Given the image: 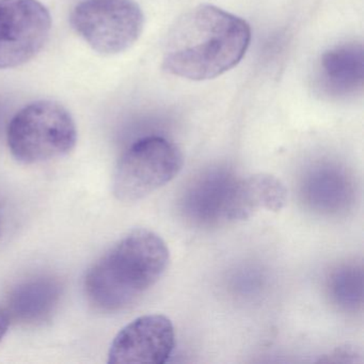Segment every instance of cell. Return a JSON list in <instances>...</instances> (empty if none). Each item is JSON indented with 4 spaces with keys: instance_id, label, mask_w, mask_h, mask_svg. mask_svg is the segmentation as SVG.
I'll return each mask as SVG.
<instances>
[{
    "instance_id": "13",
    "label": "cell",
    "mask_w": 364,
    "mask_h": 364,
    "mask_svg": "<svg viewBox=\"0 0 364 364\" xmlns=\"http://www.w3.org/2000/svg\"><path fill=\"white\" fill-rule=\"evenodd\" d=\"M329 291L338 306L357 311L363 302V272L361 266L346 264L336 268L329 279Z\"/></svg>"
},
{
    "instance_id": "10",
    "label": "cell",
    "mask_w": 364,
    "mask_h": 364,
    "mask_svg": "<svg viewBox=\"0 0 364 364\" xmlns=\"http://www.w3.org/2000/svg\"><path fill=\"white\" fill-rule=\"evenodd\" d=\"M60 296L61 285L56 279H31L12 291L9 298L10 314L22 323H43L56 310Z\"/></svg>"
},
{
    "instance_id": "2",
    "label": "cell",
    "mask_w": 364,
    "mask_h": 364,
    "mask_svg": "<svg viewBox=\"0 0 364 364\" xmlns=\"http://www.w3.org/2000/svg\"><path fill=\"white\" fill-rule=\"evenodd\" d=\"M169 261V249L161 236L150 230H133L89 268L84 284L87 299L100 312L127 310L161 280Z\"/></svg>"
},
{
    "instance_id": "3",
    "label": "cell",
    "mask_w": 364,
    "mask_h": 364,
    "mask_svg": "<svg viewBox=\"0 0 364 364\" xmlns=\"http://www.w3.org/2000/svg\"><path fill=\"white\" fill-rule=\"evenodd\" d=\"M7 140L16 161L33 165L69 154L77 142V129L63 105L39 101L25 106L12 118Z\"/></svg>"
},
{
    "instance_id": "12",
    "label": "cell",
    "mask_w": 364,
    "mask_h": 364,
    "mask_svg": "<svg viewBox=\"0 0 364 364\" xmlns=\"http://www.w3.org/2000/svg\"><path fill=\"white\" fill-rule=\"evenodd\" d=\"M350 196L348 178L336 167H319L304 184V198L318 212H338L346 208Z\"/></svg>"
},
{
    "instance_id": "1",
    "label": "cell",
    "mask_w": 364,
    "mask_h": 364,
    "mask_svg": "<svg viewBox=\"0 0 364 364\" xmlns=\"http://www.w3.org/2000/svg\"><path fill=\"white\" fill-rule=\"evenodd\" d=\"M250 41V26L244 20L215 6H199L168 33L164 69L186 80H212L235 67Z\"/></svg>"
},
{
    "instance_id": "6",
    "label": "cell",
    "mask_w": 364,
    "mask_h": 364,
    "mask_svg": "<svg viewBox=\"0 0 364 364\" xmlns=\"http://www.w3.org/2000/svg\"><path fill=\"white\" fill-rule=\"evenodd\" d=\"M50 12L38 0H0V70L24 65L50 35Z\"/></svg>"
},
{
    "instance_id": "7",
    "label": "cell",
    "mask_w": 364,
    "mask_h": 364,
    "mask_svg": "<svg viewBox=\"0 0 364 364\" xmlns=\"http://www.w3.org/2000/svg\"><path fill=\"white\" fill-rule=\"evenodd\" d=\"M174 346L172 321L165 315H144L117 334L108 351V363H166Z\"/></svg>"
},
{
    "instance_id": "11",
    "label": "cell",
    "mask_w": 364,
    "mask_h": 364,
    "mask_svg": "<svg viewBox=\"0 0 364 364\" xmlns=\"http://www.w3.org/2000/svg\"><path fill=\"white\" fill-rule=\"evenodd\" d=\"M321 85L334 95H346L362 86L363 52L360 46H343L323 55L321 63Z\"/></svg>"
},
{
    "instance_id": "4",
    "label": "cell",
    "mask_w": 364,
    "mask_h": 364,
    "mask_svg": "<svg viewBox=\"0 0 364 364\" xmlns=\"http://www.w3.org/2000/svg\"><path fill=\"white\" fill-rule=\"evenodd\" d=\"M183 165L182 152L173 142L159 136L142 138L119 161L112 193L119 201H139L171 182Z\"/></svg>"
},
{
    "instance_id": "9",
    "label": "cell",
    "mask_w": 364,
    "mask_h": 364,
    "mask_svg": "<svg viewBox=\"0 0 364 364\" xmlns=\"http://www.w3.org/2000/svg\"><path fill=\"white\" fill-rule=\"evenodd\" d=\"M234 180L223 170H214L198 178L185 195V214L202 225L223 221V208Z\"/></svg>"
},
{
    "instance_id": "8",
    "label": "cell",
    "mask_w": 364,
    "mask_h": 364,
    "mask_svg": "<svg viewBox=\"0 0 364 364\" xmlns=\"http://www.w3.org/2000/svg\"><path fill=\"white\" fill-rule=\"evenodd\" d=\"M287 202V189L274 176L257 173L234 180L223 208V221L247 220L261 210L279 212Z\"/></svg>"
},
{
    "instance_id": "5",
    "label": "cell",
    "mask_w": 364,
    "mask_h": 364,
    "mask_svg": "<svg viewBox=\"0 0 364 364\" xmlns=\"http://www.w3.org/2000/svg\"><path fill=\"white\" fill-rule=\"evenodd\" d=\"M71 24L93 50L116 55L137 41L144 18L133 0H84L74 8Z\"/></svg>"
},
{
    "instance_id": "14",
    "label": "cell",
    "mask_w": 364,
    "mask_h": 364,
    "mask_svg": "<svg viewBox=\"0 0 364 364\" xmlns=\"http://www.w3.org/2000/svg\"><path fill=\"white\" fill-rule=\"evenodd\" d=\"M10 316L5 310L0 308V342L3 340L5 334L7 333L9 328Z\"/></svg>"
}]
</instances>
